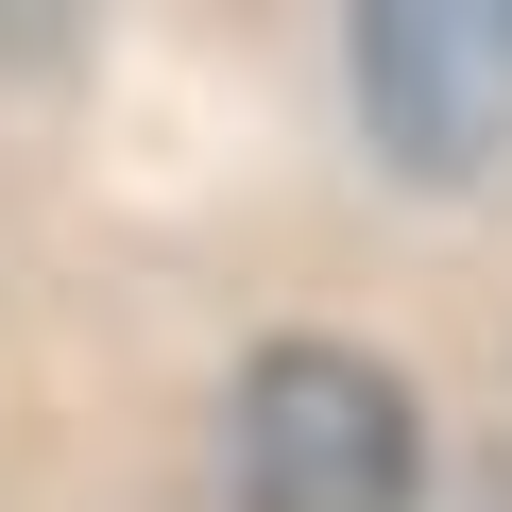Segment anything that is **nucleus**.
<instances>
[{"label": "nucleus", "mask_w": 512, "mask_h": 512, "mask_svg": "<svg viewBox=\"0 0 512 512\" xmlns=\"http://www.w3.org/2000/svg\"><path fill=\"white\" fill-rule=\"evenodd\" d=\"M239 512H410L427 495V427L376 359L342 342H274L239 376V444H222Z\"/></svg>", "instance_id": "1"}, {"label": "nucleus", "mask_w": 512, "mask_h": 512, "mask_svg": "<svg viewBox=\"0 0 512 512\" xmlns=\"http://www.w3.org/2000/svg\"><path fill=\"white\" fill-rule=\"evenodd\" d=\"M359 103L410 171H478L495 120H512V18L495 0H393L359 35Z\"/></svg>", "instance_id": "2"}]
</instances>
